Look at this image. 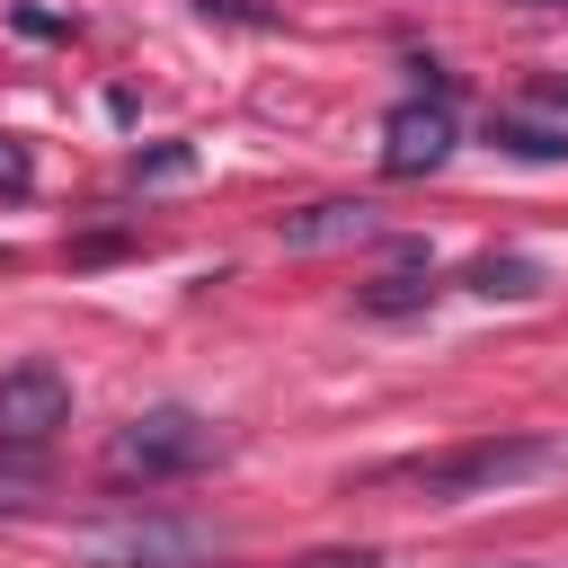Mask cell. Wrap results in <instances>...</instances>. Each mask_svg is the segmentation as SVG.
<instances>
[{
	"instance_id": "obj_1",
	"label": "cell",
	"mask_w": 568,
	"mask_h": 568,
	"mask_svg": "<svg viewBox=\"0 0 568 568\" xmlns=\"http://www.w3.org/2000/svg\"><path fill=\"white\" fill-rule=\"evenodd\" d=\"M550 470H568V444H550V435H470V444L382 462V470H364V488H408L417 506H470V497H506Z\"/></svg>"
},
{
	"instance_id": "obj_2",
	"label": "cell",
	"mask_w": 568,
	"mask_h": 568,
	"mask_svg": "<svg viewBox=\"0 0 568 568\" xmlns=\"http://www.w3.org/2000/svg\"><path fill=\"white\" fill-rule=\"evenodd\" d=\"M213 453H222V426H213V417H195V408H142V417H124V426L106 435L98 470H106L115 488H160V479L204 470Z\"/></svg>"
},
{
	"instance_id": "obj_3",
	"label": "cell",
	"mask_w": 568,
	"mask_h": 568,
	"mask_svg": "<svg viewBox=\"0 0 568 568\" xmlns=\"http://www.w3.org/2000/svg\"><path fill=\"white\" fill-rule=\"evenodd\" d=\"M444 160H453V80L426 62L417 98H399V106L382 115V169H390V178H426V169H444Z\"/></svg>"
},
{
	"instance_id": "obj_4",
	"label": "cell",
	"mask_w": 568,
	"mask_h": 568,
	"mask_svg": "<svg viewBox=\"0 0 568 568\" xmlns=\"http://www.w3.org/2000/svg\"><path fill=\"white\" fill-rule=\"evenodd\" d=\"M53 426H71V373L27 355L0 373V444H44Z\"/></svg>"
},
{
	"instance_id": "obj_5",
	"label": "cell",
	"mask_w": 568,
	"mask_h": 568,
	"mask_svg": "<svg viewBox=\"0 0 568 568\" xmlns=\"http://www.w3.org/2000/svg\"><path fill=\"white\" fill-rule=\"evenodd\" d=\"M80 550L98 568H195L204 532H186V524H98V532H80Z\"/></svg>"
},
{
	"instance_id": "obj_6",
	"label": "cell",
	"mask_w": 568,
	"mask_h": 568,
	"mask_svg": "<svg viewBox=\"0 0 568 568\" xmlns=\"http://www.w3.org/2000/svg\"><path fill=\"white\" fill-rule=\"evenodd\" d=\"M275 240H284V248H346V240H382V213H373L364 195H328V204L284 213Z\"/></svg>"
},
{
	"instance_id": "obj_7",
	"label": "cell",
	"mask_w": 568,
	"mask_h": 568,
	"mask_svg": "<svg viewBox=\"0 0 568 568\" xmlns=\"http://www.w3.org/2000/svg\"><path fill=\"white\" fill-rule=\"evenodd\" d=\"M470 293H488V302H532V293H541V266H532V257H479V266H470Z\"/></svg>"
},
{
	"instance_id": "obj_8",
	"label": "cell",
	"mask_w": 568,
	"mask_h": 568,
	"mask_svg": "<svg viewBox=\"0 0 568 568\" xmlns=\"http://www.w3.org/2000/svg\"><path fill=\"white\" fill-rule=\"evenodd\" d=\"M417 302H435V284H426V275H382V284L364 293V311H373V320H399V311H417Z\"/></svg>"
},
{
	"instance_id": "obj_9",
	"label": "cell",
	"mask_w": 568,
	"mask_h": 568,
	"mask_svg": "<svg viewBox=\"0 0 568 568\" xmlns=\"http://www.w3.org/2000/svg\"><path fill=\"white\" fill-rule=\"evenodd\" d=\"M497 142L524 151V160H568V133H541V124H524V115H497Z\"/></svg>"
},
{
	"instance_id": "obj_10",
	"label": "cell",
	"mask_w": 568,
	"mask_h": 568,
	"mask_svg": "<svg viewBox=\"0 0 568 568\" xmlns=\"http://www.w3.org/2000/svg\"><path fill=\"white\" fill-rule=\"evenodd\" d=\"M27 186H36V160H27V151L0 133V195H27Z\"/></svg>"
},
{
	"instance_id": "obj_11",
	"label": "cell",
	"mask_w": 568,
	"mask_h": 568,
	"mask_svg": "<svg viewBox=\"0 0 568 568\" xmlns=\"http://www.w3.org/2000/svg\"><path fill=\"white\" fill-rule=\"evenodd\" d=\"M186 169V151H151V160H133V178H178Z\"/></svg>"
},
{
	"instance_id": "obj_12",
	"label": "cell",
	"mask_w": 568,
	"mask_h": 568,
	"mask_svg": "<svg viewBox=\"0 0 568 568\" xmlns=\"http://www.w3.org/2000/svg\"><path fill=\"white\" fill-rule=\"evenodd\" d=\"M532 98H541V106H550V115H568V89H532Z\"/></svg>"
},
{
	"instance_id": "obj_13",
	"label": "cell",
	"mask_w": 568,
	"mask_h": 568,
	"mask_svg": "<svg viewBox=\"0 0 568 568\" xmlns=\"http://www.w3.org/2000/svg\"><path fill=\"white\" fill-rule=\"evenodd\" d=\"M0 266H9V248H0Z\"/></svg>"
}]
</instances>
